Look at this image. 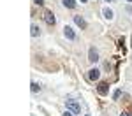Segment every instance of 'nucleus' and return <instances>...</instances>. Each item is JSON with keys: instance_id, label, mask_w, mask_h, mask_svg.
Returning a JSON list of instances; mask_svg holds the SVG:
<instances>
[{"instance_id": "obj_6", "label": "nucleus", "mask_w": 132, "mask_h": 116, "mask_svg": "<svg viewBox=\"0 0 132 116\" xmlns=\"http://www.w3.org/2000/svg\"><path fill=\"white\" fill-rule=\"evenodd\" d=\"M74 23H76L79 28H83V30L86 28V21L83 20V16H74Z\"/></svg>"}, {"instance_id": "obj_12", "label": "nucleus", "mask_w": 132, "mask_h": 116, "mask_svg": "<svg viewBox=\"0 0 132 116\" xmlns=\"http://www.w3.org/2000/svg\"><path fill=\"white\" fill-rule=\"evenodd\" d=\"M39 90H41V86H39V84H37V83H32V92H34V93H37Z\"/></svg>"}, {"instance_id": "obj_15", "label": "nucleus", "mask_w": 132, "mask_h": 116, "mask_svg": "<svg viewBox=\"0 0 132 116\" xmlns=\"http://www.w3.org/2000/svg\"><path fill=\"white\" fill-rule=\"evenodd\" d=\"M106 2H113V0H106Z\"/></svg>"}, {"instance_id": "obj_14", "label": "nucleus", "mask_w": 132, "mask_h": 116, "mask_svg": "<svg viewBox=\"0 0 132 116\" xmlns=\"http://www.w3.org/2000/svg\"><path fill=\"white\" fill-rule=\"evenodd\" d=\"M120 116H132V114H130V113H122Z\"/></svg>"}, {"instance_id": "obj_3", "label": "nucleus", "mask_w": 132, "mask_h": 116, "mask_svg": "<svg viewBox=\"0 0 132 116\" xmlns=\"http://www.w3.org/2000/svg\"><path fill=\"white\" fill-rule=\"evenodd\" d=\"M44 21H46L48 25H55V23H56V18L53 16V12L46 11V12H44Z\"/></svg>"}, {"instance_id": "obj_9", "label": "nucleus", "mask_w": 132, "mask_h": 116, "mask_svg": "<svg viewBox=\"0 0 132 116\" xmlns=\"http://www.w3.org/2000/svg\"><path fill=\"white\" fill-rule=\"evenodd\" d=\"M30 33H32V37H37V35H39V33H41V28H39V26H37V25H32V28H30Z\"/></svg>"}, {"instance_id": "obj_2", "label": "nucleus", "mask_w": 132, "mask_h": 116, "mask_svg": "<svg viewBox=\"0 0 132 116\" xmlns=\"http://www.w3.org/2000/svg\"><path fill=\"white\" fill-rule=\"evenodd\" d=\"M63 35H65L69 41H74V39H76V32L72 30L71 26H65V28H63Z\"/></svg>"}, {"instance_id": "obj_8", "label": "nucleus", "mask_w": 132, "mask_h": 116, "mask_svg": "<svg viewBox=\"0 0 132 116\" xmlns=\"http://www.w3.org/2000/svg\"><path fill=\"white\" fill-rule=\"evenodd\" d=\"M108 90H109V84H108V83H101V84H99V93H101V95H106V93H108Z\"/></svg>"}, {"instance_id": "obj_7", "label": "nucleus", "mask_w": 132, "mask_h": 116, "mask_svg": "<svg viewBox=\"0 0 132 116\" xmlns=\"http://www.w3.org/2000/svg\"><path fill=\"white\" fill-rule=\"evenodd\" d=\"M102 14H104V18H106V20H109V21L114 18V14H113V11L109 9V7H104V9H102Z\"/></svg>"}, {"instance_id": "obj_16", "label": "nucleus", "mask_w": 132, "mask_h": 116, "mask_svg": "<svg viewBox=\"0 0 132 116\" xmlns=\"http://www.w3.org/2000/svg\"><path fill=\"white\" fill-rule=\"evenodd\" d=\"M81 2H86V0H81Z\"/></svg>"}, {"instance_id": "obj_11", "label": "nucleus", "mask_w": 132, "mask_h": 116, "mask_svg": "<svg viewBox=\"0 0 132 116\" xmlns=\"http://www.w3.org/2000/svg\"><path fill=\"white\" fill-rule=\"evenodd\" d=\"M120 97H122V90H114V93H113V99H114V100H118Z\"/></svg>"}, {"instance_id": "obj_1", "label": "nucleus", "mask_w": 132, "mask_h": 116, "mask_svg": "<svg viewBox=\"0 0 132 116\" xmlns=\"http://www.w3.org/2000/svg\"><path fill=\"white\" fill-rule=\"evenodd\" d=\"M65 107H67V111H71L74 114H79L81 113V105L78 104V100H72V99L65 100Z\"/></svg>"}, {"instance_id": "obj_17", "label": "nucleus", "mask_w": 132, "mask_h": 116, "mask_svg": "<svg viewBox=\"0 0 132 116\" xmlns=\"http://www.w3.org/2000/svg\"><path fill=\"white\" fill-rule=\"evenodd\" d=\"M127 2H132V0H127Z\"/></svg>"}, {"instance_id": "obj_5", "label": "nucleus", "mask_w": 132, "mask_h": 116, "mask_svg": "<svg viewBox=\"0 0 132 116\" xmlns=\"http://www.w3.org/2000/svg\"><path fill=\"white\" fill-rule=\"evenodd\" d=\"M88 77H90L92 81H97V79L101 77V70H99V69H92V70H88Z\"/></svg>"}, {"instance_id": "obj_10", "label": "nucleus", "mask_w": 132, "mask_h": 116, "mask_svg": "<svg viewBox=\"0 0 132 116\" xmlns=\"http://www.w3.org/2000/svg\"><path fill=\"white\" fill-rule=\"evenodd\" d=\"M63 5L69 7V9H74L76 7V0H63Z\"/></svg>"}, {"instance_id": "obj_13", "label": "nucleus", "mask_w": 132, "mask_h": 116, "mask_svg": "<svg viewBox=\"0 0 132 116\" xmlns=\"http://www.w3.org/2000/svg\"><path fill=\"white\" fill-rule=\"evenodd\" d=\"M63 116H74V113H71V111H65V113H63Z\"/></svg>"}, {"instance_id": "obj_4", "label": "nucleus", "mask_w": 132, "mask_h": 116, "mask_svg": "<svg viewBox=\"0 0 132 116\" xmlns=\"http://www.w3.org/2000/svg\"><path fill=\"white\" fill-rule=\"evenodd\" d=\"M97 60H99V53L95 51V48H90V51H88V62L95 63Z\"/></svg>"}]
</instances>
